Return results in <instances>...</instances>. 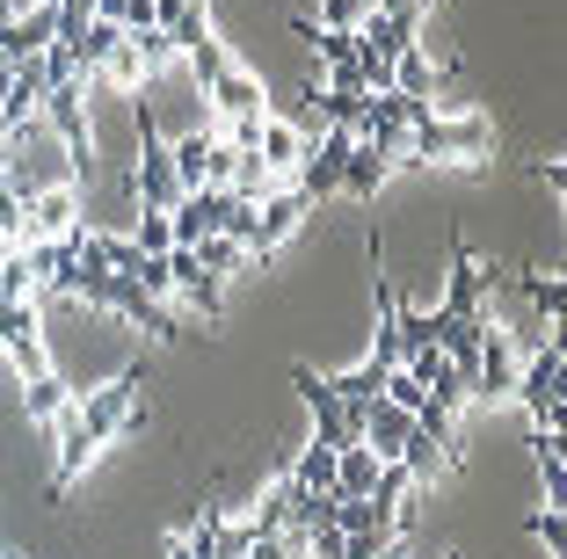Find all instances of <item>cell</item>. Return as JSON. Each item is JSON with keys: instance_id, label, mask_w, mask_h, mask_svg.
I'll use <instances>...</instances> for the list:
<instances>
[{"instance_id": "cell-9", "label": "cell", "mask_w": 567, "mask_h": 559, "mask_svg": "<svg viewBox=\"0 0 567 559\" xmlns=\"http://www.w3.org/2000/svg\"><path fill=\"white\" fill-rule=\"evenodd\" d=\"M255 161H262V175L284 189V182L299 175V161H306V132L291 124V116H262V132H255Z\"/></svg>"}, {"instance_id": "cell-14", "label": "cell", "mask_w": 567, "mask_h": 559, "mask_svg": "<svg viewBox=\"0 0 567 559\" xmlns=\"http://www.w3.org/2000/svg\"><path fill=\"white\" fill-rule=\"evenodd\" d=\"M408 44H422V22L379 15V8H371V15H364V30H357V51H371V59H385V66H393V59H401Z\"/></svg>"}, {"instance_id": "cell-15", "label": "cell", "mask_w": 567, "mask_h": 559, "mask_svg": "<svg viewBox=\"0 0 567 559\" xmlns=\"http://www.w3.org/2000/svg\"><path fill=\"white\" fill-rule=\"evenodd\" d=\"M436 59H430V44H408L401 59H393V95H408V102H436Z\"/></svg>"}, {"instance_id": "cell-27", "label": "cell", "mask_w": 567, "mask_h": 559, "mask_svg": "<svg viewBox=\"0 0 567 559\" xmlns=\"http://www.w3.org/2000/svg\"><path fill=\"white\" fill-rule=\"evenodd\" d=\"M532 538L546 545L553 559H560V552H567V516H560V509H538V516H532Z\"/></svg>"}, {"instance_id": "cell-26", "label": "cell", "mask_w": 567, "mask_h": 559, "mask_svg": "<svg viewBox=\"0 0 567 559\" xmlns=\"http://www.w3.org/2000/svg\"><path fill=\"white\" fill-rule=\"evenodd\" d=\"M138 255H167L175 247V226H167V211H138Z\"/></svg>"}, {"instance_id": "cell-13", "label": "cell", "mask_w": 567, "mask_h": 559, "mask_svg": "<svg viewBox=\"0 0 567 559\" xmlns=\"http://www.w3.org/2000/svg\"><path fill=\"white\" fill-rule=\"evenodd\" d=\"M487 283H495V269L473 262V247H451V291H444V306H436V313H451V320L481 313V291H487Z\"/></svg>"}, {"instance_id": "cell-3", "label": "cell", "mask_w": 567, "mask_h": 559, "mask_svg": "<svg viewBox=\"0 0 567 559\" xmlns=\"http://www.w3.org/2000/svg\"><path fill=\"white\" fill-rule=\"evenodd\" d=\"M132 189L146 211H175L183 204V182H175V161H167V138L146 110H138V167H132Z\"/></svg>"}, {"instance_id": "cell-2", "label": "cell", "mask_w": 567, "mask_h": 559, "mask_svg": "<svg viewBox=\"0 0 567 559\" xmlns=\"http://www.w3.org/2000/svg\"><path fill=\"white\" fill-rule=\"evenodd\" d=\"M560 379H567V349H560V334H546L517 363V393H509V400H524L532 428H546V436H560Z\"/></svg>"}, {"instance_id": "cell-7", "label": "cell", "mask_w": 567, "mask_h": 559, "mask_svg": "<svg viewBox=\"0 0 567 559\" xmlns=\"http://www.w3.org/2000/svg\"><path fill=\"white\" fill-rule=\"evenodd\" d=\"M517 342L502 334V320H487V342H481V363H473V400H509L517 393Z\"/></svg>"}, {"instance_id": "cell-6", "label": "cell", "mask_w": 567, "mask_h": 559, "mask_svg": "<svg viewBox=\"0 0 567 559\" xmlns=\"http://www.w3.org/2000/svg\"><path fill=\"white\" fill-rule=\"evenodd\" d=\"M313 211V204L299 197V189H291V182H284V189H269L262 204H255V232H248V262L255 255H277L284 240H291V232H299V218Z\"/></svg>"}, {"instance_id": "cell-24", "label": "cell", "mask_w": 567, "mask_h": 559, "mask_svg": "<svg viewBox=\"0 0 567 559\" xmlns=\"http://www.w3.org/2000/svg\"><path fill=\"white\" fill-rule=\"evenodd\" d=\"M379 8V0H320V30H342V37H357L364 30V15Z\"/></svg>"}, {"instance_id": "cell-29", "label": "cell", "mask_w": 567, "mask_h": 559, "mask_svg": "<svg viewBox=\"0 0 567 559\" xmlns=\"http://www.w3.org/2000/svg\"><path fill=\"white\" fill-rule=\"evenodd\" d=\"M37 8H51V0H0V22H22V15H37Z\"/></svg>"}, {"instance_id": "cell-5", "label": "cell", "mask_w": 567, "mask_h": 559, "mask_svg": "<svg viewBox=\"0 0 567 559\" xmlns=\"http://www.w3.org/2000/svg\"><path fill=\"white\" fill-rule=\"evenodd\" d=\"M240 211V197H226V189H189L175 211H167V226H175V247H197L212 240V232H226Z\"/></svg>"}, {"instance_id": "cell-17", "label": "cell", "mask_w": 567, "mask_h": 559, "mask_svg": "<svg viewBox=\"0 0 567 559\" xmlns=\"http://www.w3.org/2000/svg\"><path fill=\"white\" fill-rule=\"evenodd\" d=\"M167 161H175V182L189 189H204V167H212V124H197V132H183L175 146H167Z\"/></svg>"}, {"instance_id": "cell-19", "label": "cell", "mask_w": 567, "mask_h": 559, "mask_svg": "<svg viewBox=\"0 0 567 559\" xmlns=\"http://www.w3.org/2000/svg\"><path fill=\"white\" fill-rule=\"evenodd\" d=\"M385 175H393V161H379V153H364V146H350V161H342V189H350V197H379L385 189Z\"/></svg>"}, {"instance_id": "cell-8", "label": "cell", "mask_w": 567, "mask_h": 559, "mask_svg": "<svg viewBox=\"0 0 567 559\" xmlns=\"http://www.w3.org/2000/svg\"><path fill=\"white\" fill-rule=\"evenodd\" d=\"M204 95H212V116H218V124H234V116H269L262 81H255V73H240L234 59H226V66L204 81Z\"/></svg>"}, {"instance_id": "cell-10", "label": "cell", "mask_w": 567, "mask_h": 559, "mask_svg": "<svg viewBox=\"0 0 567 559\" xmlns=\"http://www.w3.org/2000/svg\"><path fill=\"white\" fill-rule=\"evenodd\" d=\"M73 226H81V182H59V189L30 197V240H66Z\"/></svg>"}, {"instance_id": "cell-18", "label": "cell", "mask_w": 567, "mask_h": 559, "mask_svg": "<svg viewBox=\"0 0 567 559\" xmlns=\"http://www.w3.org/2000/svg\"><path fill=\"white\" fill-rule=\"evenodd\" d=\"M532 451H538V479H546V509H567V444L538 428Z\"/></svg>"}, {"instance_id": "cell-22", "label": "cell", "mask_w": 567, "mask_h": 559, "mask_svg": "<svg viewBox=\"0 0 567 559\" xmlns=\"http://www.w3.org/2000/svg\"><path fill=\"white\" fill-rule=\"evenodd\" d=\"M291 487H299V494H334V451L328 444H306L299 465H291Z\"/></svg>"}, {"instance_id": "cell-28", "label": "cell", "mask_w": 567, "mask_h": 559, "mask_svg": "<svg viewBox=\"0 0 567 559\" xmlns=\"http://www.w3.org/2000/svg\"><path fill=\"white\" fill-rule=\"evenodd\" d=\"M342 552H350V538H342V530H334V524L306 530V559H342Z\"/></svg>"}, {"instance_id": "cell-4", "label": "cell", "mask_w": 567, "mask_h": 559, "mask_svg": "<svg viewBox=\"0 0 567 559\" xmlns=\"http://www.w3.org/2000/svg\"><path fill=\"white\" fill-rule=\"evenodd\" d=\"M291 385H299V400H306V407H313V444H328V451L357 444V422H350V407L334 400V385L320 379L313 363H299V371H291Z\"/></svg>"}, {"instance_id": "cell-20", "label": "cell", "mask_w": 567, "mask_h": 559, "mask_svg": "<svg viewBox=\"0 0 567 559\" xmlns=\"http://www.w3.org/2000/svg\"><path fill=\"white\" fill-rule=\"evenodd\" d=\"M517 291H524V306L538 313V328H546V334L560 328V313H567V283L560 277H524Z\"/></svg>"}, {"instance_id": "cell-21", "label": "cell", "mask_w": 567, "mask_h": 559, "mask_svg": "<svg viewBox=\"0 0 567 559\" xmlns=\"http://www.w3.org/2000/svg\"><path fill=\"white\" fill-rule=\"evenodd\" d=\"M87 81H102V87H124V95H138V87H146V66H138V51H132V37H124V44L110 51V59H102V66L87 73Z\"/></svg>"}, {"instance_id": "cell-12", "label": "cell", "mask_w": 567, "mask_h": 559, "mask_svg": "<svg viewBox=\"0 0 567 559\" xmlns=\"http://www.w3.org/2000/svg\"><path fill=\"white\" fill-rule=\"evenodd\" d=\"M51 44H59V8H37V15H22V22H0V59H8V66L44 59Z\"/></svg>"}, {"instance_id": "cell-11", "label": "cell", "mask_w": 567, "mask_h": 559, "mask_svg": "<svg viewBox=\"0 0 567 559\" xmlns=\"http://www.w3.org/2000/svg\"><path fill=\"white\" fill-rule=\"evenodd\" d=\"M167 283H175V291H183L204 320H218V306H226V283H218L212 269L189 255V247H167Z\"/></svg>"}, {"instance_id": "cell-1", "label": "cell", "mask_w": 567, "mask_h": 559, "mask_svg": "<svg viewBox=\"0 0 567 559\" xmlns=\"http://www.w3.org/2000/svg\"><path fill=\"white\" fill-rule=\"evenodd\" d=\"M495 153V124H487L481 110H458V116H422V124H408V161H487Z\"/></svg>"}, {"instance_id": "cell-25", "label": "cell", "mask_w": 567, "mask_h": 559, "mask_svg": "<svg viewBox=\"0 0 567 559\" xmlns=\"http://www.w3.org/2000/svg\"><path fill=\"white\" fill-rule=\"evenodd\" d=\"M132 51H138V66H146V81H153V73H167V66H175V59H183V51L167 44L161 30H138V37H132Z\"/></svg>"}, {"instance_id": "cell-23", "label": "cell", "mask_w": 567, "mask_h": 559, "mask_svg": "<svg viewBox=\"0 0 567 559\" xmlns=\"http://www.w3.org/2000/svg\"><path fill=\"white\" fill-rule=\"evenodd\" d=\"M189 255H197V262H204V269H212V277H218V283H226V277H234V269H240V262H248V255H240V247H234V240H226V232H212V240H197V247H189Z\"/></svg>"}, {"instance_id": "cell-16", "label": "cell", "mask_w": 567, "mask_h": 559, "mask_svg": "<svg viewBox=\"0 0 567 559\" xmlns=\"http://www.w3.org/2000/svg\"><path fill=\"white\" fill-rule=\"evenodd\" d=\"M73 393H81V385H66L59 371H44V379H22V414H30V422H59V414L73 407Z\"/></svg>"}]
</instances>
